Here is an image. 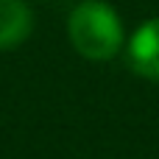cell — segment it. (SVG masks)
Here are the masks:
<instances>
[{"label":"cell","instance_id":"1","mask_svg":"<svg viewBox=\"0 0 159 159\" xmlns=\"http://www.w3.org/2000/svg\"><path fill=\"white\" fill-rule=\"evenodd\" d=\"M67 36L84 59L106 61L123 48V22L109 3L84 0L67 17Z\"/></svg>","mask_w":159,"mask_h":159},{"label":"cell","instance_id":"2","mask_svg":"<svg viewBox=\"0 0 159 159\" xmlns=\"http://www.w3.org/2000/svg\"><path fill=\"white\" fill-rule=\"evenodd\" d=\"M129 61L140 75L159 81V17L145 20L134 31L129 39Z\"/></svg>","mask_w":159,"mask_h":159},{"label":"cell","instance_id":"3","mask_svg":"<svg viewBox=\"0 0 159 159\" xmlns=\"http://www.w3.org/2000/svg\"><path fill=\"white\" fill-rule=\"evenodd\" d=\"M34 31V11L25 0H0V50L22 45Z\"/></svg>","mask_w":159,"mask_h":159}]
</instances>
